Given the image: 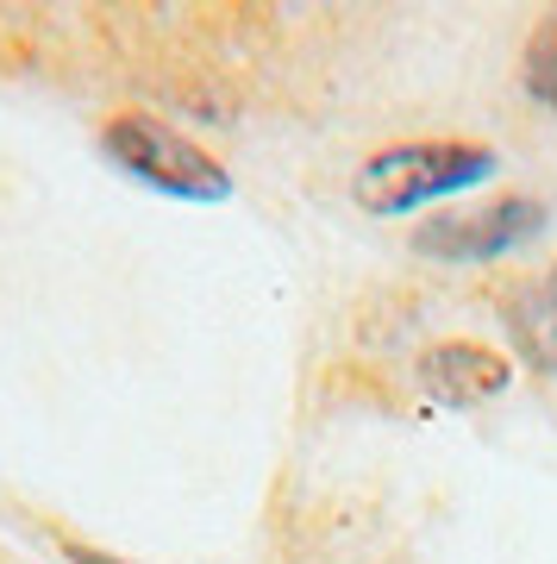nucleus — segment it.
<instances>
[{"label": "nucleus", "instance_id": "obj_2", "mask_svg": "<svg viewBox=\"0 0 557 564\" xmlns=\"http://www.w3.org/2000/svg\"><path fill=\"white\" fill-rule=\"evenodd\" d=\"M100 151H107V163L120 176L157 188L170 202L207 207V202L232 195V170L214 151H200L195 139H182L176 126H163L157 113H120V120H107L100 126Z\"/></svg>", "mask_w": 557, "mask_h": 564}, {"label": "nucleus", "instance_id": "obj_4", "mask_svg": "<svg viewBox=\"0 0 557 564\" xmlns=\"http://www.w3.org/2000/svg\"><path fill=\"white\" fill-rule=\"evenodd\" d=\"M507 383H514V364L501 358L495 345H477V339H445L419 358V389L438 408H482Z\"/></svg>", "mask_w": 557, "mask_h": 564}, {"label": "nucleus", "instance_id": "obj_5", "mask_svg": "<svg viewBox=\"0 0 557 564\" xmlns=\"http://www.w3.org/2000/svg\"><path fill=\"white\" fill-rule=\"evenodd\" d=\"M507 339L538 377H557V289H520L507 307Z\"/></svg>", "mask_w": 557, "mask_h": 564}, {"label": "nucleus", "instance_id": "obj_1", "mask_svg": "<svg viewBox=\"0 0 557 564\" xmlns=\"http://www.w3.org/2000/svg\"><path fill=\"white\" fill-rule=\"evenodd\" d=\"M501 176V151L495 144H470V139H414V144H389L376 158H363L351 170V202L363 214H407V207L445 202L463 188Z\"/></svg>", "mask_w": 557, "mask_h": 564}, {"label": "nucleus", "instance_id": "obj_7", "mask_svg": "<svg viewBox=\"0 0 557 564\" xmlns=\"http://www.w3.org/2000/svg\"><path fill=\"white\" fill-rule=\"evenodd\" d=\"M69 558L76 564H125V558H113V552H95V545H69Z\"/></svg>", "mask_w": 557, "mask_h": 564}, {"label": "nucleus", "instance_id": "obj_8", "mask_svg": "<svg viewBox=\"0 0 557 564\" xmlns=\"http://www.w3.org/2000/svg\"><path fill=\"white\" fill-rule=\"evenodd\" d=\"M551 289H557V270H551Z\"/></svg>", "mask_w": 557, "mask_h": 564}, {"label": "nucleus", "instance_id": "obj_6", "mask_svg": "<svg viewBox=\"0 0 557 564\" xmlns=\"http://www.w3.org/2000/svg\"><path fill=\"white\" fill-rule=\"evenodd\" d=\"M520 82H526V95L538 107H551L557 113V13L538 25L533 39H526V63H520Z\"/></svg>", "mask_w": 557, "mask_h": 564}, {"label": "nucleus", "instance_id": "obj_3", "mask_svg": "<svg viewBox=\"0 0 557 564\" xmlns=\"http://www.w3.org/2000/svg\"><path fill=\"white\" fill-rule=\"evenodd\" d=\"M545 226H551L545 202H533V195H501L489 207H458V214L426 220L414 232V251L433 263H489V258L520 251V245H533Z\"/></svg>", "mask_w": 557, "mask_h": 564}]
</instances>
